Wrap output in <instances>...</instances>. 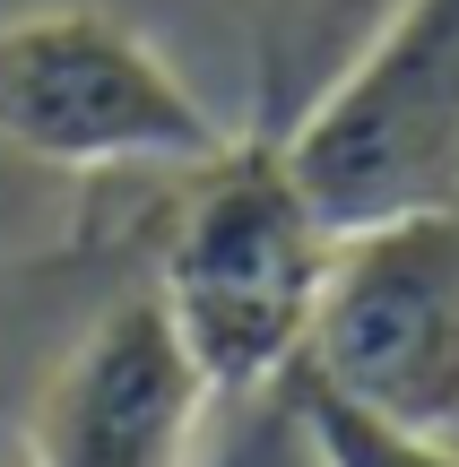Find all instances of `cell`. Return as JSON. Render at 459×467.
I'll use <instances>...</instances> for the list:
<instances>
[{
	"mask_svg": "<svg viewBox=\"0 0 459 467\" xmlns=\"http://www.w3.org/2000/svg\"><path fill=\"white\" fill-rule=\"evenodd\" d=\"M183 182L191 191L173 208L165 260H156V303H165L173 337L217 399L287 389V372L304 364L339 234L312 217L277 139L243 130L217 165L183 173Z\"/></svg>",
	"mask_w": 459,
	"mask_h": 467,
	"instance_id": "1",
	"label": "cell"
},
{
	"mask_svg": "<svg viewBox=\"0 0 459 467\" xmlns=\"http://www.w3.org/2000/svg\"><path fill=\"white\" fill-rule=\"evenodd\" d=\"M200 87L113 9L0 17V148L52 173H200L235 148Z\"/></svg>",
	"mask_w": 459,
	"mask_h": 467,
	"instance_id": "2",
	"label": "cell"
},
{
	"mask_svg": "<svg viewBox=\"0 0 459 467\" xmlns=\"http://www.w3.org/2000/svg\"><path fill=\"white\" fill-rule=\"evenodd\" d=\"M277 148L329 234L459 208V0H408Z\"/></svg>",
	"mask_w": 459,
	"mask_h": 467,
	"instance_id": "3",
	"label": "cell"
},
{
	"mask_svg": "<svg viewBox=\"0 0 459 467\" xmlns=\"http://www.w3.org/2000/svg\"><path fill=\"white\" fill-rule=\"evenodd\" d=\"M295 372L399 433L459 441V208L339 234Z\"/></svg>",
	"mask_w": 459,
	"mask_h": 467,
	"instance_id": "4",
	"label": "cell"
},
{
	"mask_svg": "<svg viewBox=\"0 0 459 467\" xmlns=\"http://www.w3.org/2000/svg\"><path fill=\"white\" fill-rule=\"evenodd\" d=\"M217 389L183 355L165 303L130 295L52 364L26 424V467H191Z\"/></svg>",
	"mask_w": 459,
	"mask_h": 467,
	"instance_id": "5",
	"label": "cell"
},
{
	"mask_svg": "<svg viewBox=\"0 0 459 467\" xmlns=\"http://www.w3.org/2000/svg\"><path fill=\"white\" fill-rule=\"evenodd\" d=\"M408 0H243L252 35V139H287L364 52L391 35Z\"/></svg>",
	"mask_w": 459,
	"mask_h": 467,
	"instance_id": "6",
	"label": "cell"
},
{
	"mask_svg": "<svg viewBox=\"0 0 459 467\" xmlns=\"http://www.w3.org/2000/svg\"><path fill=\"white\" fill-rule=\"evenodd\" d=\"M287 407H295V424H304L312 467H459V441L399 433V424L347 407L339 389H321L312 372H287Z\"/></svg>",
	"mask_w": 459,
	"mask_h": 467,
	"instance_id": "7",
	"label": "cell"
},
{
	"mask_svg": "<svg viewBox=\"0 0 459 467\" xmlns=\"http://www.w3.org/2000/svg\"><path fill=\"white\" fill-rule=\"evenodd\" d=\"M225 467H312V451H304V424H295V407H287V416H269V424H260V433L243 441V451L225 459Z\"/></svg>",
	"mask_w": 459,
	"mask_h": 467,
	"instance_id": "8",
	"label": "cell"
},
{
	"mask_svg": "<svg viewBox=\"0 0 459 467\" xmlns=\"http://www.w3.org/2000/svg\"><path fill=\"white\" fill-rule=\"evenodd\" d=\"M0 467H26V451H9V459H0Z\"/></svg>",
	"mask_w": 459,
	"mask_h": 467,
	"instance_id": "9",
	"label": "cell"
}]
</instances>
